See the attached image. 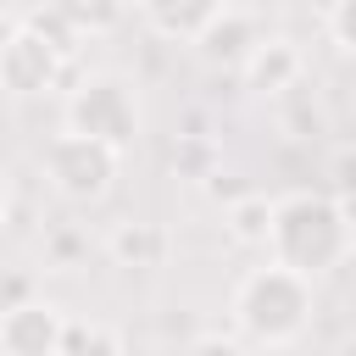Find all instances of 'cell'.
Masks as SVG:
<instances>
[{
    "label": "cell",
    "instance_id": "cell-17",
    "mask_svg": "<svg viewBox=\"0 0 356 356\" xmlns=\"http://www.w3.org/2000/svg\"><path fill=\"white\" fill-rule=\"evenodd\" d=\"M11 39H17V11H6V6H0V61H6Z\"/></svg>",
    "mask_w": 356,
    "mask_h": 356
},
{
    "label": "cell",
    "instance_id": "cell-18",
    "mask_svg": "<svg viewBox=\"0 0 356 356\" xmlns=\"http://www.w3.org/2000/svg\"><path fill=\"white\" fill-rule=\"evenodd\" d=\"M11 217V184H6V172H0V222Z\"/></svg>",
    "mask_w": 356,
    "mask_h": 356
},
{
    "label": "cell",
    "instance_id": "cell-6",
    "mask_svg": "<svg viewBox=\"0 0 356 356\" xmlns=\"http://www.w3.org/2000/svg\"><path fill=\"white\" fill-rule=\"evenodd\" d=\"M61 50L56 44H44L39 33H28L22 22H17V39H11V50H6V61H0V89L6 95H44V89H56V78H61Z\"/></svg>",
    "mask_w": 356,
    "mask_h": 356
},
{
    "label": "cell",
    "instance_id": "cell-13",
    "mask_svg": "<svg viewBox=\"0 0 356 356\" xmlns=\"http://www.w3.org/2000/svg\"><path fill=\"white\" fill-rule=\"evenodd\" d=\"M83 245H89V239H83L78 228H56V234H44V261L61 267V273H72L78 256H83Z\"/></svg>",
    "mask_w": 356,
    "mask_h": 356
},
{
    "label": "cell",
    "instance_id": "cell-8",
    "mask_svg": "<svg viewBox=\"0 0 356 356\" xmlns=\"http://www.w3.org/2000/svg\"><path fill=\"white\" fill-rule=\"evenodd\" d=\"M300 72H306V56H300V44L289 33H267L250 50V61L239 67V78H245L250 95H289L300 83Z\"/></svg>",
    "mask_w": 356,
    "mask_h": 356
},
{
    "label": "cell",
    "instance_id": "cell-10",
    "mask_svg": "<svg viewBox=\"0 0 356 356\" xmlns=\"http://www.w3.org/2000/svg\"><path fill=\"white\" fill-rule=\"evenodd\" d=\"M106 256H111L117 267H161L167 234H161L156 222H145V217H122V222H111V234H106Z\"/></svg>",
    "mask_w": 356,
    "mask_h": 356
},
{
    "label": "cell",
    "instance_id": "cell-14",
    "mask_svg": "<svg viewBox=\"0 0 356 356\" xmlns=\"http://www.w3.org/2000/svg\"><path fill=\"white\" fill-rule=\"evenodd\" d=\"M328 195L334 200H356V145H339L328 156Z\"/></svg>",
    "mask_w": 356,
    "mask_h": 356
},
{
    "label": "cell",
    "instance_id": "cell-15",
    "mask_svg": "<svg viewBox=\"0 0 356 356\" xmlns=\"http://www.w3.org/2000/svg\"><path fill=\"white\" fill-rule=\"evenodd\" d=\"M323 28H328V39H334L345 56H356V0H334V6L323 11Z\"/></svg>",
    "mask_w": 356,
    "mask_h": 356
},
{
    "label": "cell",
    "instance_id": "cell-4",
    "mask_svg": "<svg viewBox=\"0 0 356 356\" xmlns=\"http://www.w3.org/2000/svg\"><path fill=\"white\" fill-rule=\"evenodd\" d=\"M117 167H122V156L106 150V145H95V139H83V134H56L44 145V178L72 206L106 200L111 184H117Z\"/></svg>",
    "mask_w": 356,
    "mask_h": 356
},
{
    "label": "cell",
    "instance_id": "cell-7",
    "mask_svg": "<svg viewBox=\"0 0 356 356\" xmlns=\"http://www.w3.org/2000/svg\"><path fill=\"white\" fill-rule=\"evenodd\" d=\"M261 39H267V22H261L250 6H217L211 28L195 39V50H200V61H211V67H245Z\"/></svg>",
    "mask_w": 356,
    "mask_h": 356
},
{
    "label": "cell",
    "instance_id": "cell-5",
    "mask_svg": "<svg viewBox=\"0 0 356 356\" xmlns=\"http://www.w3.org/2000/svg\"><path fill=\"white\" fill-rule=\"evenodd\" d=\"M67 312L56 300H22L0 312V356H61Z\"/></svg>",
    "mask_w": 356,
    "mask_h": 356
},
{
    "label": "cell",
    "instance_id": "cell-9",
    "mask_svg": "<svg viewBox=\"0 0 356 356\" xmlns=\"http://www.w3.org/2000/svg\"><path fill=\"white\" fill-rule=\"evenodd\" d=\"M217 17V0H150L139 6V22L167 44H195Z\"/></svg>",
    "mask_w": 356,
    "mask_h": 356
},
{
    "label": "cell",
    "instance_id": "cell-20",
    "mask_svg": "<svg viewBox=\"0 0 356 356\" xmlns=\"http://www.w3.org/2000/svg\"><path fill=\"white\" fill-rule=\"evenodd\" d=\"M245 356H250V350H245ZM261 356H284V350H261Z\"/></svg>",
    "mask_w": 356,
    "mask_h": 356
},
{
    "label": "cell",
    "instance_id": "cell-11",
    "mask_svg": "<svg viewBox=\"0 0 356 356\" xmlns=\"http://www.w3.org/2000/svg\"><path fill=\"white\" fill-rule=\"evenodd\" d=\"M222 228H228V239H234V245H261V250H267L273 200H267V195H256V189L234 195V200H228V211H222Z\"/></svg>",
    "mask_w": 356,
    "mask_h": 356
},
{
    "label": "cell",
    "instance_id": "cell-19",
    "mask_svg": "<svg viewBox=\"0 0 356 356\" xmlns=\"http://www.w3.org/2000/svg\"><path fill=\"white\" fill-rule=\"evenodd\" d=\"M334 356H356V334H345V339L334 345Z\"/></svg>",
    "mask_w": 356,
    "mask_h": 356
},
{
    "label": "cell",
    "instance_id": "cell-1",
    "mask_svg": "<svg viewBox=\"0 0 356 356\" xmlns=\"http://www.w3.org/2000/svg\"><path fill=\"white\" fill-rule=\"evenodd\" d=\"M350 250H356V228L328 189H289L273 200V228H267L273 267L312 284V278L345 267Z\"/></svg>",
    "mask_w": 356,
    "mask_h": 356
},
{
    "label": "cell",
    "instance_id": "cell-2",
    "mask_svg": "<svg viewBox=\"0 0 356 356\" xmlns=\"http://www.w3.org/2000/svg\"><path fill=\"white\" fill-rule=\"evenodd\" d=\"M228 312H234V328H239L245 339H256L261 350H284V345H295V339L306 334V323H312V284L267 261V267H250V273L234 284Z\"/></svg>",
    "mask_w": 356,
    "mask_h": 356
},
{
    "label": "cell",
    "instance_id": "cell-16",
    "mask_svg": "<svg viewBox=\"0 0 356 356\" xmlns=\"http://www.w3.org/2000/svg\"><path fill=\"white\" fill-rule=\"evenodd\" d=\"M184 356H245V345H239V334H195Z\"/></svg>",
    "mask_w": 356,
    "mask_h": 356
},
{
    "label": "cell",
    "instance_id": "cell-3",
    "mask_svg": "<svg viewBox=\"0 0 356 356\" xmlns=\"http://www.w3.org/2000/svg\"><path fill=\"white\" fill-rule=\"evenodd\" d=\"M61 134H83L117 156H128L145 139V100L128 72H83L72 95L61 100Z\"/></svg>",
    "mask_w": 356,
    "mask_h": 356
},
{
    "label": "cell",
    "instance_id": "cell-12",
    "mask_svg": "<svg viewBox=\"0 0 356 356\" xmlns=\"http://www.w3.org/2000/svg\"><path fill=\"white\" fill-rule=\"evenodd\" d=\"M61 356H122V339H117V328H106V323H72V317H67Z\"/></svg>",
    "mask_w": 356,
    "mask_h": 356
}]
</instances>
